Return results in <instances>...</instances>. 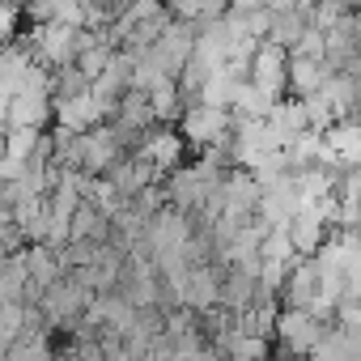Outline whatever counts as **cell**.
<instances>
[{"instance_id": "1", "label": "cell", "mask_w": 361, "mask_h": 361, "mask_svg": "<svg viewBox=\"0 0 361 361\" xmlns=\"http://www.w3.org/2000/svg\"><path fill=\"white\" fill-rule=\"evenodd\" d=\"M247 81H251V85H255L272 106H276V102H281V94H285V85H289V51L264 39V43L255 47V56H251Z\"/></svg>"}, {"instance_id": "2", "label": "cell", "mask_w": 361, "mask_h": 361, "mask_svg": "<svg viewBox=\"0 0 361 361\" xmlns=\"http://www.w3.org/2000/svg\"><path fill=\"white\" fill-rule=\"evenodd\" d=\"M327 331H331V327H327L323 319H314L310 310H281V314H276V336L285 340V348H289L293 357H310V353L323 344Z\"/></svg>"}, {"instance_id": "3", "label": "cell", "mask_w": 361, "mask_h": 361, "mask_svg": "<svg viewBox=\"0 0 361 361\" xmlns=\"http://www.w3.org/2000/svg\"><path fill=\"white\" fill-rule=\"evenodd\" d=\"M39 302H43V314H47L56 327H73L77 319H85V310H90L94 298H90L73 276H64V281H56Z\"/></svg>"}, {"instance_id": "4", "label": "cell", "mask_w": 361, "mask_h": 361, "mask_svg": "<svg viewBox=\"0 0 361 361\" xmlns=\"http://www.w3.org/2000/svg\"><path fill=\"white\" fill-rule=\"evenodd\" d=\"M230 128H234V119H230L226 106L196 102V106L183 111V136L196 140V145H226L230 140Z\"/></svg>"}, {"instance_id": "5", "label": "cell", "mask_w": 361, "mask_h": 361, "mask_svg": "<svg viewBox=\"0 0 361 361\" xmlns=\"http://www.w3.org/2000/svg\"><path fill=\"white\" fill-rule=\"evenodd\" d=\"M331 81V68L323 64V60H302V56H289V85H293V94L306 102V98H314L323 85Z\"/></svg>"}]
</instances>
